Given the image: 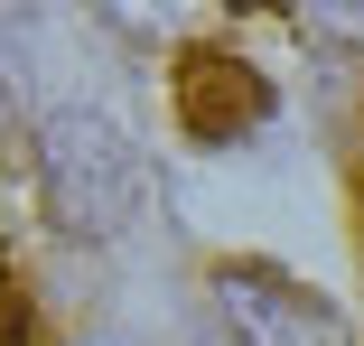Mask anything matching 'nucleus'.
Here are the masks:
<instances>
[{
  "mask_svg": "<svg viewBox=\"0 0 364 346\" xmlns=\"http://www.w3.org/2000/svg\"><path fill=\"white\" fill-rule=\"evenodd\" d=\"M47 206L65 234H122L140 206V159L103 112H65L47 122Z\"/></svg>",
  "mask_w": 364,
  "mask_h": 346,
  "instance_id": "nucleus-1",
  "label": "nucleus"
},
{
  "mask_svg": "<svg viewBox=\"0 0 364 346\" xmlns=\"http://www.w3.org/2000/svg\"><path fill=\"white\" fill-rule=\"evenodd\" d=\"M215 300H225L243 346H346L336 300H318L309 281H289L280 262H215Z\"/></svg>",
  "mask_w": 364,
  "mask_h": 346,
  "instance_id": "nucleus-2",
  "label": "nucleus"
},
{
  "mask_svg": "<svg viewBox=\"0 0 364 346\" xmlns=\"http://www.w3.org/2000/svg\"><path fill=\"white\" fill-rule=\"evenodd\" d=\"M168 103H178V122H187V141L225 150V141H243V131L271 112V85L252 75L243 56H225V47H187L178 75H168Z\"/></svg>",
  "mask_w": 364,
  "mask_h": 346,
  "instance_id": "nucleus-3",
  "label": "nucleus"
},
{
  "mask_svg": "<svg viewBox=\"0 0 364 346\" xmlns=\"http://www.w3.org/2000/svg\"><path fill=\"white\" fill-rule=\"evenodd\" d=\"M318 122H327V150L336 169L364 187V56H327V75H318Z\"/></svg>",
  "mask_w": 364,
  "mask_h": 346,
  "instance_id": "nucleus-4",
  "label": "nucleus"
},
{
  "mask_svg": "<svg viewBox=\"0 0 364 346\" xmlns=\"http://www.w3.org/2000/svg\"><path fill=\"white\" fill-rule=\"evenodd\" d=\"M103 10L131 38H187V28H215V19H234V10H271V0H103Z\"/></svg>",
  "mask_w": 364,
  "mask_h": 346,
  "instance_id": "nucleus-5",
  "label": "nucleus"
},
{
  "mask_svg": "<svg viewBox=\"0 0 364 346\" xmlns=\"http://www.w3.org/2000/svg\"><path fill=\"white\" fill-rule=\"evenodd\" d=\"M0 346H28V300H19L10 271H0Z\"/></svg>",
  "mask_w": 364,
  "mask_h": 346,
  "instance_id": "nucleus-6",
  "label": "nucleus"
}]
</instances>
